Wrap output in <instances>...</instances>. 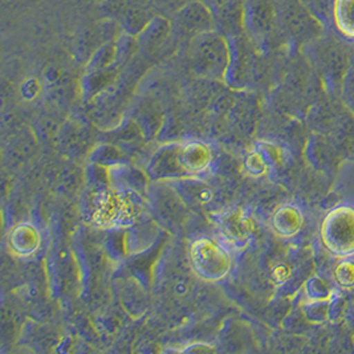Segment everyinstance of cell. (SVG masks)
<instances>
[{
	"label": "cell",
	"mask_w": 354,
	"mask_h": 354,
	"mask_svg": "<svg viewBox=\"0 0 354 354\" xmlns=\"http://www.w3.org/2000/svg\"><path fill=\"white\" fill-rule=\"evenodd\" d=\"M231 57V41L222 33H201L190 41V60L194 71L199 76L223 79L230 69Z\"/></svg>",
	"instance_id": "1"
},
{
	"label": "cell",
	"mask_w": 354,
	"mask_h": 354,
	"mask_svg": "<svg viewBox=\"0 0 354 354\" xmlns=\"http://www.w3.org/2000/svg\"><path fill=\"white\" fill-rule=\"evenodd\" d=\"M338 281L345 287L354 286V266L352 263H344L337 268Z\"/></svg>",
	"instance_id": "8"
},
{
	"label": "cell",
	"mask_w": 354,
	"mask_h": 354,
	"mask_svg": "<svg viewBox=\"0 0 354 354\" xmlns=\"http://www.w3.org/2000/svg\"><path fill=\"white\" fill-rule=\"evenodd\" d=\"M153 17H151L147 10L142 8V6L133 4L122 12V24L125 26L128 32L140 35L145 30L146 26Z\"/></svg>",
	"instance_id": "6"
},
{
	"label": "cell",
	"mask_w": 354,
	"mask_h": 354,
	"mask_svg": "<svg viewBox=\"0 0 354 354\" xmlns=\"http://www.w3.org/2000/svg\"><path fill=\"white\" fill-rule=\"evenodd\" d=\"M193 261L195 270L207 279H221L230 268V258L215 243L203 241L194 245Z\"/></svg>",
	"instance_id": "4"
},
{
	"label": "cell",
	"mask_w": 354,
	"mask_h": 354,
	"mask_svg": "<svg viewBox=\"0 0 354 354\" xmlns=\"http://www.w3.org/2000/svg\"><path fill=\"white\" fill-rule=\"evenodd\" d=\"M243 23L248 31L252 33L261 32L268 26H271L270 8L258 0L250 1L244 8Z\"/></svg>",
	"instance_id": "5"
},
{
	"label": "cell",
	"mask_w": 354,
	"mask_h": 354,
	"mask_svg": "<svg viewBox=\"0 0 354 354\" xmlns=\"http://www.w3.org/2000/svg\"><path fill=\"white\" fill-rule=\"evenodd\" d=\"M205 3L209 6L215 17L218 19V17L223 15V12H227L230 0H205Z\"/></svg>",
	"instance_id": "9"
},
{
	"label": "cell",
	"mask_w": 354,
	"mask_h": 354,
	"mask_svg": "<svg viewBox=\"0 0 354 354\" xmlns=\"http://www.w3.org/2000/svg\"><path fill=\"white\" fill-rule=\"evenodd\" d=\"M322 241L338 257L354 254V207L341 206L328 214L322 223Z\"/></svg>",
	"instance_id": "2"
},
{
	"label": "cell",
	"mask_w": 354,
	"mask_h": 354,
	"mask_svg": "<svg viewBox=\"0 0 354 354\" xmlns=\"http://www.w3.org/2000/svg\"><path fill=\"white\" fill-rule=\"evenodd\" d=\"M173 26L193 39L201 33L215 31L216 17L205 1L194 0L178 10Z\"/></svg>",
	"instance_id": "3"
},
{
	"label": "cell",
	"mask_w": 354,
	"mask_h": 354,
	"mask_svg": "<svg viewBox=\"0 0 354 354\" xmlns=\"http://www.w3.org/2000/svg\"><path fill=\"white\" fill-rule=\"evenodd\" d=\"M173 23L167 19L161 17H153L150 23L145 27V30L140 33V37L145 41L146 44H154L161 41L170 32Z\"/></svg>",
	"instance_id": "7"
}]
</instances>
